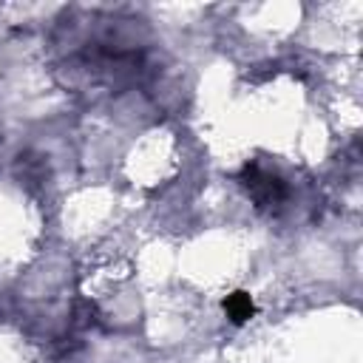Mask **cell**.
Wrapping results in <instances>:
<instances>
[{
  "mask_svg": "<svg viewBox=\"0 0 363 363\" xmlns=\"http://www.w3.org/2000/svg\"><path fill=\"white\" fill-rule=\"evenodd\" d=\"M241 184L247 187V193H250L261 207L278 204V201L286 196V182H284L278 173H272V170H267V167H261V164H250V167L244 170V176H241Z\"/></svg>",
  "mask_w": 363,
  "mask_h": 363,
  "instance_id": "obj_1",
  "label": "cell"
},
{
  "mask_svg": "<svg viewBox=\"0 0 363 363\" xmlns=\"http://www.w3.org/2000/svg\"><path fill=\"white\" fill-rule=\"evenodd\" d=\"M224 312L233 323H244L247 318H252L255 306H252V298L247 292H233V295L224 298Z\"/></svg>",
  "mask_w": 363,
  "mask_h": 363,
  "instance_id": "obj_2",
  "label": "cell"
}]
</instances>
